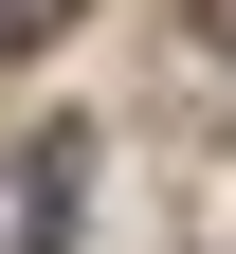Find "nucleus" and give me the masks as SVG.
Wrapping results in <instances>:
<instances>
[{"label": "nucleus", "instance_id": "1", "mask_svg": "<svg viewBox=\"0 0 236 254\" xmlns=\"http://www.w3.org/2000/svg\"><path fill=\"white\" fill-rule=\"evenodd\" d=\"M55 18H73V0H0V55H37V37H55Z\"/></svg>", "mask_w": 236, "mask_h": 254}, {"label": "nucleus", "instance_id": "2", "mask_svg": "<svg viewBox=\"0 0 236 254\" xmlns=\"http://www.w3.org/2000/svg\"><path fill=\"white\" fill-rule=\"evenodd\" d=\"M200 37H218V55H236V0H200Z\"/></svg>", "mask_w": 236, "mask_h": 254}]
</instances>
